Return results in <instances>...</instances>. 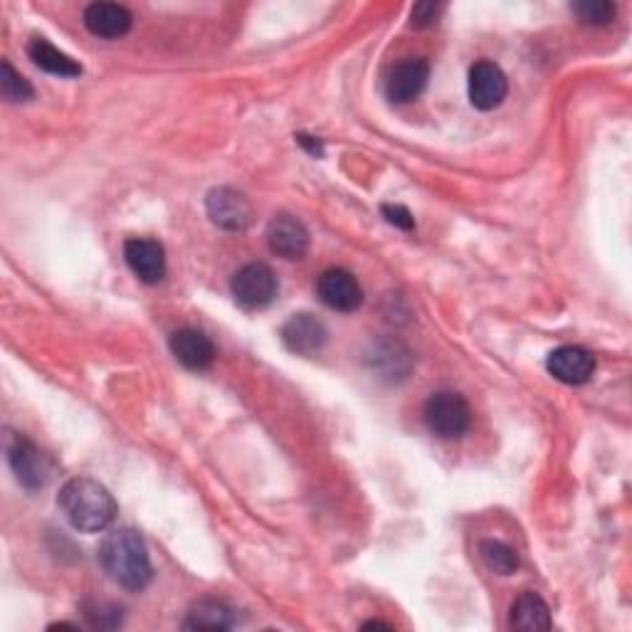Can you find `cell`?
<instances>
[{
  "mask_svg": "<svg viewBox=\"0 0 632 632\" xmlns=\"http://www.w3.org/2000/svg\"><path fill=\"white\" fill-rule=\"evenodd\" d=\"M297 141L301 146H305L311 156H319L322 158L324 156V146H322V141H317L314 137H305V133H299Z\"/></svg>",
  "mask_w": 632,
  "mask_h": 632,
  "instance_id": "484cf974",
  "label": "cell"
},
{
  "mask_svg": "<svg viewBox=\"0 0 632 632\" xmlns=\"http://www.w3.org/2000/svg\"><path fill=\"white\" fill-rule=\"evenodd\" d=\"M512 628L521 632L551 630V610L539 593L524 591L512 605Z\"/></svg>",
  "mask_w": 632,
  "mask_h": 632,
  "instance_id": "ac0fdd59",
  "label": "cell"
},
{
  "mask_svg": "<svg viewBox=\"0 0 632 632\" xmlns=\"http://www.w3.org/2000/svg\"><path fill=\"white\" fill-rule=\"evenodd\" d=\"M442 11H444V5H440V3H417L411 13L413 25L415 28H427V25H435Z\"/></svg>",
  "mask_w": 632,
  "mask_h": 632,
  "instance_id": "cb8c5ba5",
  "label": "cell"
},
{
  "mask_svg": "<svg viewBox=\"0 0 632 632\" xmlns=\"http://www.w3.org/2000/svg\"><path fill=\"white\" fill-rule=\"evenodd\" d=\"M571 11L578 15V21L589 25H608L616 17V5L610 0H581L571 5Z\"/></svg>",
  "mask_w": 632,
  "mask_h": 632,
  "instance_id": "603a6c76",
  "label": "cell"
},
{
  "mask_svg": "<svg viewBox=\"0 0 632 632\" xmlns=\"http://www.w3.org/2000/svg\"><path fill=\"white\" fill-rule=\"evenodd\" d=\"M479 554H482L489 571H494L496 576H512L519 568V554L512 546H506L504 541L485 539L479 544Z\"/></svg>",
  "mask_w": 632,
  "mask_h": 632,
  "instance_id": "ffe728a7",
  "label": "cell"
},
{
  "mask_svg": "<svg viewBox=\"0 0 632 632\" xmlns=\"http://www.w3.org/2000/svg\"><path fill=\"white\" fill-rule=\"evenodd\" d=\"M77 630V625H69V622H55V625H50V630Z\"/></svg>",
  "mask_w": 632,
  "mask_h": 632,
  "instance_id": "83f0119b",
  "label": "cell"
},
{
  "mask_svg": "<svg viewBox=\"0 0 632 632\" xmlns=\"http://www.w3.org/2000/svg\"><path fill=\"white\" fill-rule=\"evenodd\" d=\"M100 566L119 589L129 593H141L149 589L154 568H151L149 549L144 537L137 529L121 527L106 533L100 544Z\"/></svg>",
  "mask_w": 632,
  "mask_h": 632,
  "instance_id": "6da1fadb",
  "label": "cell"
},
{
  "mask_svg": "<svg viewBox=\"0 0 632 632\" xmlns=\"http://www.w3.org/2000/svg\"><path fill=\"white\" fill-rule=\"evenodd\" d=\"M230 289H233V297L243 309H265L278 297L280 282L270 265L250 262L235 272Z\"/></svg>",
  "mask_w": 632,
  "mask_h": 632,
  "instance_id": "277c9868",
  "label": "cell"
},
{
  "mask_svg": "<svg viewBox=\"0 0 632 632\" xmlns=\"http://www.w3.org/2000/svg\"><path fill=\"white\" fill-rule=\"evenodd\" d=\"M546 369L551 376L566 383V386H583L593 378L595 359L583 346H560V349L549 353Z\"/></svg>",
  "mask_w": 632,
  "mask_h": 632,
  "instance_id": "30bf717a",
  "label": "cell"
},
{
  "mask_svg": "<svg viewBox=\"0 0 632 632\" xmlns=\"http://www.w3.org/2000/svg\"><path fill=\"white\" fill-rule=\"evenodd\" d=\"M369 366L381 373V378L386 381H403L411 373L413 359L411 351L405 349V344L386 338V341L373 344V351L369 353Z\"/></svg>",
  "mask_w": 632,
  "mask_h": 632,
  "instance_id": "2e32d148",
  "label": "cell"
},
{
  "mask_svg": "<svg viewBox=\"0 0 632 632\" xmlns=\"http://www.w3.org/2000/svg\"><path fill=\"white\" fill-rule=\"evenodd\" d=\"M430 79V65L425 60H405L390 69L386 94L390 102L396 104H411L423 94Z\"/></svg>",
  "mask_w": 632,
  "mask_h": 632,
  "instance_id": "4fadbf2b",
  "label": "cell"
},
{
  "mask_svg": "<svg viewBox=\"0 0 632 632\" xmlns=\"http://www.w3.org/2000/svg\"><path fill=\"white\" fill-rule=\"evenodd\" d=\"M28 55L40 69L57 77H79L82 75V67L77 62L65 55V52L57 50L55 44L48 42L44 38H33L28 42Z\"/></svg>",
  "mask_w": 632,
  "mask_h": 632,
  "instance_id": "d6986e66",
  "label": "cell"
},
{
  "mask_svg": "<svg viewBox=\"0 0 632 632\" xmlns=\"http://www.w3.org/2000/svg\"><path fill=\"white\" fill-rule=\"evenodd\" d=\"M267 245L282 260H301L309 250V233L297 218L278 216L267 225Z\"/></svg>",
  "mask_w": 632,
  "mask_h": 632,
  "instance_id": "7c38bea8",
  "label": "cell"
},
{
  "mask_svg": "<svg viewBox=\"0 0 632 632\" xmlns=\"http://www.w3.org/2000/svg\"><path fill=\"white\" fill-rule=\"evenodd\" d=\"M383 218H386L390 225H396L400 230H413L415 228V220L411 216V210L405 206H383Z\"/></svg>",
  "mask_w": 632,
  "mask_h": 632,
  "instance_id": "d4e9b609",
  "label": "cell"
},
{
  "mask_svg": "<svg viewBox=\"0 0 632 632\" xmlns=\"http://www.w3.org/2000/svg\"><path fill=\"white\" fill-rule=\"evenodd\" d=\"M57 504L67 521L77 531L96 533L104 531L117 519V502L109 494V489L89 477H75L60 489Z\"/></svg>",
  "mask_w": 632,
  "mask_h": 632,
  "instance_id": "7a4b0ae2",
  "label": "cell"
},
{
  "mask_svg": "<svg viewBox=\"0 0 632 632\" xmlns=\"http://www.w3.org/2000/svg\"><path fill=\"white\" fill-rule=\"evenodd\" d=\"M124 260L144 284H158L166 278V250L149 237H131L124 243Z\"/></svg>",
  "mask_w": 632,
  "mask_h": 632,
  "instance_id": "9c48e42d",
  "label": "cell"
},
{
  "mask_svg": "<svg viewBox=\"0 0 632 632\" xmlns=\"http://www.w3.org/2000/svg\"><path fill=\"white\" fill-rule=\"evenodd\" d=\"M133 17L127 8L119 3H92L85 11L87 30L96 35V38L117 40L124 38L131 30Z\"/></svg>",
  "mask_w": 632,
  "mask_h": 632,
  "instance_id": "9a60e30c",
  "label": "cell"
},
{
  "mask_svg": "<svg viewBox=\"0 0 632 632\" xmlns=\"http://www.w3.org/2000/svg\"><path fill=\"white\" fill-rule=\"evenodd\" d=\"M206 210L212 225L230 230V233H243L253 222V206L247 195L235 189H225V185L208 193Z\"/></svg>",
  "mask_w": 632,
  "mask_h": 632,
  "instance_id": "5b68a950",
  "label": "cell"
},
{
  "mask_svg": "<svg viewBox=\"0 0 632 632\" xmlns=\"http://www.w3.org/2000/svg\"><path fill=\"white\" fill-rule=\"evenodd\" d=\"M317 295L328 309L341 311V314H351V311L363 305V289L359 280L349 270H341V267L326 270L319 278Z\"/></svg>",
  "mask_w": 632,
  "mask_h": 632,
  "instance_id": "52a82bcc",
  "label": "cell"
},
{
  "mask_svg": "<svg viewBox=\"0 0 632 632\" xmlns=\"http://www.w3.org/2000/svg\"><path fill=\"white\" fill-rule=\"evenodd\" d=\"M8 460H11V467L15 472L17 482H21L25 489L35 492V489H42L44 485H48L50 472H52L50 460L48 455H42V452L35 448L28 438H21V435H17L11 444V450H8Z\"/></svg>",
  "mask_w": 632,
  "mask_h": 632,
  "instance_id": "ba28073f",
  "label": "cell"
},
{
  "mask_svg": "<svg viewBox=\"0 0 632 632\" xmlns=\"http://www.w3.org/2000/svg\"><path fill=\"white\" fill-rule=\"evenodd\" d=\"M328 332L314 314H295L282 326V344L297 356H314L324 349Z\"/></svg>",
  "mask_w": 632,
  "mask_h": 632,
  "instance_id": "8fae6325",
  "label": "cell"
},
{
  "mask_svg": "<svg viewBox=\"0 0 632 632\" xmlns=\"http://www.w3.org/2000/svg\"><path fill=\"white\" fill-rule=\"evenodd\" d=\"M423 417L427 430L442 440H457L469 430L472 411L469 403L455 390H438L425 400Z\"/></svg>",
  "mask_w": 632,
  "mask_h": 632,
  "instance_id": "3957f363",
  "label": "cell"
},
{
  "mask_svg": "<svg viewBox=\"0 0 632 632\" xmlns=\"http://www.w3.org/2000/svg\"><path fill=\"white\" fill-rule=\"evenodd\" d=\"M82 612L89 622V628L96 630H114L121 625V608L104 601H85Z\"/></svg>",
  "mask_w": 632,
  "mask_h": 632,
  "instance_id": "7402d4cb",
  "label": "cell"
},
{
  "mask_svg": "<svg viewBox=\"0 0 632 632\" xmlns=\"http://www.w3.org/2000/svg\"><path fill=\"white\" fill-rule=\"evenodd\" d=\"M168 346H171L176 361L189 371H206L216 361V346L198 328H181L171 336Z\"/></svg>",
  "mask_w": 632,
  "mask_h": 632,
  "instance_id": "5bb4252c",
  "label": "cell"
},
{
  "mask_svg": "<svg viewBox=\"0 0 632 632\" xmlns=\"http://www.w3.org/2000/svg\"><path fill=\"white\" fill-rule=\"evenodd\" d=\"M235 625H237L235 610L222 601H212V598L195 603L189 610V618H185L183 622L185 630H208V632L230 630Z\"/></svg>",
  "mask_w": 632,
  "mask_h": 632,
  "instance_id": "e0dca14e",
  "label": "cell"
},
{
  "mask_svg": "<svg viewBox=\"0 0 632 632\" xmlns=\"http://www.w3.org/2000/svg\"><path fill=\"white\" fill-rule=\"evenodd\" d=\"M373 628H386V630H394V625H388V622H381V620H371L363 625V630H373Z\"/></svg>",
  "mask_w": 632,
  "mask_h": 632,
  "instance_id": "4316f807",
  "label": "cell"
},
{
  "mask_svg": "<svg viewBox=\"0 0 632 632\" xmlns=\"http://www.w3.org/2000/svg\"><path fill=\"white\" fill-rule=\"evenodd\" d=\"M0 92L8 102H28L35 96L33 85L23 75H17L8 60L0 65Z\"/></svg>",
  "mask_w": 632,
  "mask_h": 632,
  "instance_id": "44dd1931",
  "label": "cell"
},
{
  "mask_svg": "<svg viewBox=\"0 0 632 632\" xmlns=\"http://www.w3.org/2000/svg\"><path fill=\"white\" fill-rule=\"evenodd\" d=\"M467 92L475 109L492 112L506 100V92H510V79H506L500 65L482 60L469 69Z\"/></svg>",
  "mask_w": 632,
  "mask_h": 632,
  "instance_id": "8992f818",
  "label": "cell"
}]
</instances>
